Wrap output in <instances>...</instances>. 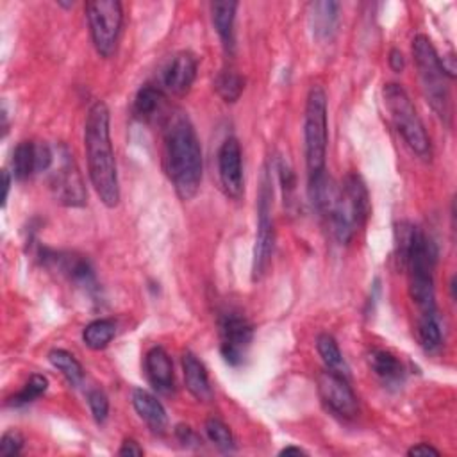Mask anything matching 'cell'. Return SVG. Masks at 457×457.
<instances>
[{"label": "cell", "mask_w": 457, "mask_h": 457, "mask_svg": "<svg viewBox=\"0 0 457 457\" xmlns=\"http://www.w3.org/2000/svg\"><path fill=\"white\" fill-rule=\"evenodd\" d=\"M387 62H389V68H391L393 71H396V73L403 71V68H405V57H403L402 50H400V48H391V50H389V57H387Z\"/></svg>", "instance_id": "35"}, {"label": "cell", "mask_w": 457, "mask_h": 457, "mask_svg": "<svg viewBox=\"0 0 457 457\" xmlns=\"http://www.w3.org/2000/svg\"><path fill=\"white\" fill-rule=\"evenodd\" d=\"M145 373L157 393L170 395L175 389L173 362L162 346H152L145 355Z\"/></svg>", "instance_id": "16"}, {"label": "cell", "mask_w": 457, "mask_h": 457, "mask_svg": "<svg viewBox=\"0 0 457 457\" xmlns=\"http://www.w3.org/2000/svg\"><path fill=\"white\" fill-rule=\"evenodd\" d=\"M368 364L375 377L384 386H400L405 378V368L402 361L389 350L375 348L368 353Z\"/></svg>", "instance_id": "19"}, {"label": "cell", "mask_w": 457, "mask_h": 457, "mask_svg": "<svg viewBox=\"0 0 457 457\" xmlns=\"http://www.w3.org/2000/svg\"><path fill=\"white\" fill-rule=\"evenodd\" d=\"M412 59L421 84L423 96L445 125H452L450 77L428 36L418 34L412 39Z\"/></svg>", "instance_id": "4"}, {"label": "cell", "mask_w": 457, "mask_h": 457, "mask_svg": "<svg viewBox=\"0 0 457 457\" xmlns=\"http://www.w3.org/2000/svg\"><path fill=\"white\" fill-rule=\"evenodd\" d=\"M418 339L425 352L434 353L443 346V327L437 309L420 312L418 316Z\"/></svg>", "instance_id": "22"}, {"label": "cell", "mask_w": 457, "mask_h": 457, "mask_svg": "<svg viewBox=\"0 0 457 457\" xmlns=\"http://www.w3.org/2000/svg\"><path fill=\"white\" fill-rule=\"evenodd\" d=\"M54 164L50 166L48 173V187L52 196L57 204L66 207H82L86 205L87 193L82 180V175L79 171V166L73 159V154L70 148L61 143L57 145Z\"/></svg>", "instance_id": "9"}, {"label": "cell", "mask_w": 457, "mask_h": 457, "mask_svg": "<svg viewBox=\"0 0 457 457\" xmlns=\"http://www.w3.org/2000/svg\"><path fill=\"white\" fill-rule=\"evenodd\" d=\"M396 259L407 270L409 293L420 312L434 311V268L437 261V246L418 225L402 221L395 230Z\"/></svg>", "instance_id": "3"}, {"label": "cell", "mask_w": 457, "mask_h": 457, "mask_svg": "<svg viewBox=\"0 0 457 457\" xmlns=\"http://www.w3.org/2000/svg\"><path fill=\"white\" fill-rule=\"evenodd\" d=\"M182 373H184V382L187 391L198 402H209L212 398V387L209 382L207 370L204 362L191 350H186L182 353Z\"/></svg>", "instance_id": "18"}, {"label": "cell", "mask_w": 457, "mask_h": 457, "mask_svg": "<svg viewBox=\"0 0 457 457\" xmlns=\"http://www.w3.org/2000/svg\"><path fill=\"white\" fill-rule=\"evenodd\" d=\"M220 332V352L227 364H243L246 352L253 339V327L248 318L234 309H228L218 318Z\"/></svg>", "instance_id": "11"}, {"label": "cell", "mask_w": 457, "mask_h": 457, "mask_svg": "<svg viewBox=\"0 0 457 457\" xmlns=\"http://www.w3.org/2000/svg\"><path fill=\"white\" fill-rule=\"evenodd\" d=\"M116 327L112 318H96L82 328V341L91 350H102L116 336Z\"/></svg>", "instance_id": "25"}, {"label": "cell", "mask_w": 457, "mask_h": 457, "mask_svg": "<svg viewBox=\"0 0 457 457\" xmlns=\"http://www.w3.org/2000/svg\"><path fill=\"white\" fill-rule=\"evenodd\" d=\"M23 436L18 430H7L2 434L0 439V455L2 457H14L20 455L23 450Z\"/></svg>", "instance_id": "32"}, {"label": "cell", "mask_w": 457, "mask_h": 457, "mask_svg": "<svg viewBox=\"0 0 457 457\" xmlns=\"http://www.w3.org/2000/svg\"><path fill=\"white\" fill-rule=\"evenodd\" d=\"M37 257L43 266H46L50 270H57L62 277H66L75 286L82 287L87 295H95L98 291L95 270L87 257H84L77 252L52 250L46 246L37 248Z\"/></svg>", "instance_id": "12"}, {"label": "cell", "mask_w": 457, "mask_h": 457, "mask_svg": "<svg viewBox=\"0 0 457 457\" xmlns=\"http://www.w3.org/2000/svg\"><path fill=\"white\" fill-rule=\"evenodd\" d=\"M407 455H441V452L430 443H418L407 450Z\"/></svg>", "instance_id": "36"}, {"label": "cell", "mask_w": 457, "mask_h": 457, "mask_svg": "<svg viewBox=\"0 0 457 457\" xmlns=\"http://www.w3.org/2000/svg\"><path fill=\"white\" fill-rule=\"evenodd\" d=\"M275 248V225H273V182L271 171L264 166L257 195V230L252 259V280L257 282L270 268Z\"/></svg>", "instance_id": "8"}, {"label": "cell", "mask_w": 457, "mask_h": 457, "mask_svg": "<svg viewBox=\"0 0 457 457\" xmlns=\"http://www.w3.org/2000/svg\"><path fill=\"white\" fill-rule=\"evenodd\" d=\"M218 177L221 189L232 200H239L245 191L241 145L236 137H227L218 150Z\"/></svg>", "instance_id": "14"}, {"label": "cell", "mask_w": 457, "mask_h": 457, "mask_svg": "<svg viewBox=\"0 0 457 457\" xmlns=\"http://www.w3.org/2000/svg\"><path fill=\"white\" fill-rule=\"evenodd\" d=\"M162 100H164V95L161 87L154 84H143L134 96L132 114L141 121H150L161 111Z\"/></svg>", "instance_id": "23"}, {"label": "cell", "mask_w": 457, "mask_h": 457, "mask_svg": "<svg viewBox=\"0 0 457 457\" xmlns=\"http://www.w3.org/2000/svg\"><path fill=\"white\" fill-rule=\"evenodd\" d=\"M205 434L209 437V441L221 452L230 453L236 450V439L232 436V430L228 428L227 423H223L220 418H207L205 420Z\"/></svg>", "instance_id": "30"}, {"label": "cell", "mask_w": 457, "mask_h": 457, "mask_svg": "<svg viewBox=\"0 0 457 457\" xmlns=\"http://www.w3.org/2000/svg\"><path fill=\"white\" fill-rule=\"evenodd\" d=\"M382 100L389 112L393 127L409 146V150L420 159H430V137L416 111V105L412 104L403 86L398 82L384 84Z\"/></svg>", "instance_id": "6"}, {"label": "cell", "mask_w": 457, "mask_h": 457, "mask_svg": "<svg viewBox=\"0 0 457 457\" xmlns=\"http://www.w3.org/2000/svg\"><path fill=\"white\" fill-rule=\"evenodd\" d=\"M316 384L318 395L330 412L345 420L357 416L359 402L348 382V377L332 370H323L320 371Z\"/></svg>", "instance_id": "13"}, {"label": "cell", "mask_w": 457, "mask_h": 457, "mask_svg": "<svg viewBox=\"0 0 457 457\" xmlns=\"http://www.w3.org/2000/svg\"><path fill=\"white\" fill-rule=\"evenodd\" d=\"M237 7H239V4L234 0H221V2L211 4L212 25H214L227 54L234 52V21H236Z\"/></svg>", "instance_id": "21"}, {"label": "cell", "mask_w": 457, "mask_h": 457, "mask_svg": "<svg viewBox=\"0 0 457 457\" xmlns=\"http://www.w3.org/2000/svg\"><path fill=\"white\" fill-rule=\"evenodd\" d=\"M48 389V378L41 373H34L30 375V378L23 384V387L12 395L9 398V405L11 407H23V405H29L32 403L34 400H37L41 395H45Z\"/></svg>", "instance_id": "29"}, {"label": "cell", "mask_w": 457, "mask_h": 457, "mask_svg": "<svg viewBox=\"0 0 457 457\" xmlns=\"http://www.w3.org/2000/svg\"><path fill=\"white\" fill-rule=\"evenodd\" d=\"M370 216V196L364 180L357 171H348L337 184L336 198L325 216L334 237L341 245H348L352 237L364 227Z\"/></svg>", "instance_id": "5"}, {"label": "cell", "mask_w": 457, "mask_h": 457, "mask_svg": "<svg viewBox=\"0 0 457 457\" xmlns=\"http://www.w3.org/2000/svg\"><path fill=\"white\" fill-rule=\"evenodd\" d=\"M84 150L89 180L100 202L112 209L120 204V180L111 141V114L105 102L91 104L84 123Z\"/></svg>", "instance_id": "2"}, {"label": "cell", "mask_w": 457, "mask_h": 457, "mask_svg": "<svg viewBox=\"0 0 457 457\" xmlns=\"http://www.w3.org/2000/svg\"><path fill=\"white\" fill-rule=\"evenodd\" d=\"M132 405L137 416L148 425L154 434H164L168 428V414L164 405L146 389L136 387L132 391Z\"/></svg>", "instance_id": "17"}, {"label": "cell", "mask_w": 457, "mask_h": 457, "mask_svg": "<svg viewBox=\"0 0 457 457\" xmlns=\"http://www.w3.org/2000/svg\"><path fill=\"white\" fill-rule=\"evenodd\" d=\"M162 166L180 200H191L202 184L204 157L191 120L177 112L162 134Z\"/></svg>", "instance_id": "1"}, {"label": "cell", "mask_w": 457, "mask_h": 457, "mask_svg": "<svg viewBox=\"0 0 457 457\" xmlns=\"http://www.w3.org/2000/svg\"><path fill=\"white\" fill-rule=\"evenodd\" d=\"M11 166V175L16 180H27L29 177L37 173V143L20 141L14 146Z\"/></svg>", "instance_id": "24"}, {"label": "cell", "mask_w": 457, "mask_h": 457, "mask_svg": "<svg viewBox=\"0 0 457 457\" xmlns=\"http://www.w3.org/2000/svg\"><path fill=\"white\" fill-rule=\"evenodd\" d=\"M175 437L184 445V446H200V443H202V439L198 437V434L189 427V425H186V423H179L177 427H175Z\"/></svg>", "instance_id": "33"}, {"label": "cell", "mask_w": 457, "mask_h": 457, "mask_svg": "<svg viewBox=\"0 0 457 457\" xmlns=\"http://www.w3.org/2000/svg\"><path fill=\"white\" fill-rule=\"evenodd\" d=\"M339 7L341 5L332 0L311 4L309 20H311L312 36L318 41H327L334 37L339 25Z\"/></svg>", "instance_id": "20"}, {"label": "cell", "mask_w": 457, "mask_h": 457, "mask_svg": "<svg viewBox=\"0 0 457 457\" xmlns=\"http://www.w3.org/2000/svg\"><path fill=\"white\" fill-rule=\"evenodd\" d=\"M278 455H307V452L302 450L300 446L289 445V446H284V448L278 452Z\"/></svg>", "instance_id": "38"}, {"label": "cell", "mask_w": 457, "mask_h": 457, "mask_svg": "<svg viewBox=\"0 0 457 457\" xmlns=\"http://www.w3.org/2000/svg\"><path fill=\"white\" fill-rule=\"evenodd\" d=\"M145 452H143V448L139 446V443L137 441H134V439H125L123 443H121V446H120V450H118V455H123V457H141Z\"/></svg>", "instance_id": "34"}, {"label": "cell", "mask_w": 457, "mask_h": 457, "mask_svg": "<svg viewBox=\"0 0 457 457\" xmlns=\"http://www.w3.org/2000/svg\"><path fill=\"white\" fill-rule=\"evenodd\" d=\"M48 361H50V364L57 371H61V375L71 386H79L84 380V368H82V364L68 350H64V348H52L48 352Z\"/></svg>", "instance_id": "27"}, {"label": "cell", "mask_w": 457, "mask_h": 457, "mask_svg": "<svg viewBox=\"0 0 457 457\" xmlns=\"http://www.w3.org/2000/svg\"><path fill=\"white\" fill-rule=\"evenodd\" d=\"M87 405L91 409V414L98 425L105 423L109 416V400L102 389H91L87 391Z\"/></svg>", "instance_id": "31"}, {"label": "cell", "mask_w": 457, "mask_h": 457, "mask_svg": "<svg viewBox=\"0 0 457 457\" xmlns=\"http://www.w3.org/2000/svg\"><path fill=\"white\" fill-rule=\"evenodd\" d=\"M196 71H198L196 55L189 50L177 52L162 70V87H166L173 95L182 96L191 89L196 79Z\"/></svg>", "instance_id": "15"}, {"label": "cell", "mask_w": 457, "mask_h": 457, "mask_svg": "<svg viewBox=\"0 0 457 457\" xmlns=\"http://www.w3.org/2000/svg\"><path fill=\"white\" fill-rule=\"evenodd\" d=\"M2 179H4V193H2V205H5V202H7V196H9V189H11V179H12V175L7 171V170H4L2 171Z\"/></svg>", "instance_id": "37"}, {"label": "cell", "mask_w": 457, "mask_h": 457, "mask_svg": "<svg viewBox=\"0 0 457 457\" xmlns=\"http://www.w3.org/2000/svg\"><path fill=\"white\" fill-rule=\"evenodd\" d=\"M303 146L307 177L327 171V146H328V114L327 95L321 86H312L307 93L303 114Z\"/></svg>", "instance_id": "7"}, {"label": "cell", "mask_w": 457, "mask_h": 457, "mask_svg": "<svg viewBox=\"0 0 457 457\" xmlns=\"http://www.w3.org/2000/svg\"><path fill=\"white\" fill-rule=\"evenodd\" d=\"M214 89L223 102L234 104L245 89V79L234 70H221L214 79Z\"/></svg>", "instance_id": "28"}, {"label": "cell", "mask_w": 457, "mask_h": 457, "mask_svg": "<svg viewBox=\"0 0 457 457\" xmlns=\"http://www.w3.org/2000/svg\"><path fill=\"white\" fill-rule=\"evenodd\" d=\"M316 350H318V353H320L327 370H332V371H337L345 377H350V370L346 366V361L343 359L339 345H337V341L332 334H328V332L318 334Z\"/></svg>", "instance_id": "26"}, {"label": "cell", "mask_w": 457, "mask_h": 457, "mask_svg": "<svg viewBox=\"0 0 457 457\" xmlns=\"http://www.w3.org/2000/svg\"><path fill=\"white\" fill-rule=\"evenodd\" d=\"M86 18L96 54L102 57H111L116 50L123 23L121 4L118 0L86 2Z\"/></svg>", "instance_id": "10"}]
</instances>
